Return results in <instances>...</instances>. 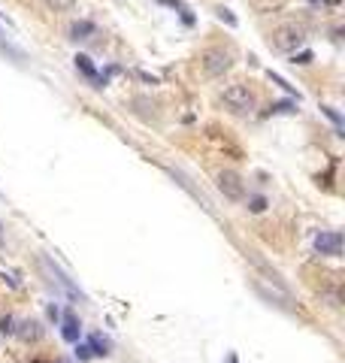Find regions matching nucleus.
Returning <instances> with one entry per match:
<instances>
[{
	"mask_svg": "<svg viewBox=\"0 0 345 363\" xmlns=\"http://www.w3.org/2000/svg\"><path fill=\"white\" fill-rule=\"evenodd\" d=\"M248 209H251V212H263V209H266V197H251V200H248Z\"/></svg>",
	"mask_w": 345,
	"mask_h": 363,
	"instance_id": "obj_18",
	"label": "nucleus"
},
{
	"mask_svg": "<svg viewBox=\"0 0 345 363\" xmlns=\"http://www.w3.org/2000/svg\"><path fill=\"white\" fill-rule=\"evenodd\" d=\"M136 76H139V79H142V82H151V85H158V76H148V73H142V70H139V73H136Z\"/></svg>",
	"mask_w": 345,
	"mask_h": 363,
	"instance_id": "obj_22",
	"label": "nucleus"
},
{
	"mask_svg": "<svg viewBox=\"0 0 345 363\" xmlns=\"http://www.w3.org/2000/svg\"><path fill=\"white\" fill-rule=\"evenodd\" d=\"M91 36H97V24L94 21H73L70 24V40H76V43H82V40H91Z\"/></svg>",
	"mask_w": 345,
	"mask_h": 363,
	"instance_id": "obj_9",
	"label": "nucleus"
},
{
	"mask_svg": "<svg viewBox=\"0 0 345 363\" xmlns=\"http://www.w3.org/2000/svg\"><path fill=\"white\" fill-rule=\"evenodd\" d=\"M321 112H324V115H327V118H330V121L336 124V130H342V115L336 112V109H333V106H321Z\"/></svg>",
	"mask_w": 345,
	"mask_h": 363,
	"instance_id": "obj_16",
	"label": "nucleus"
},
{
	"mask_svg": "<svg viewBox=\"0 0 345 363\" xmlns=\"http://www.w3.org/2000/svg\"><path fill=\"white\" fill-rule=\"evenodd\" d=\"M303 43H306V27L297 24V21H288V24L276 27L273 36H270V46L276 52H297Z\"/></svg>",
	"mask_w": 345,
	"mask_h": 363,
	"instance_id": "obj_1",
	"label": "nucleus"
},
{
	"mask_svg": "<svg viewBox=\"0 0 345 363\" xmlns=\"http://www.w3.org/2000/svg\"><path fill=\"white\" fill-rule=\"evenodd\" d=\"M218 18H221V21H227L230 27H233V24H236V18H233V15H230V9H224V6L218 9Z\"/></svg>",
	"mask_w": 345,
	"mask_h": 363,
	"instance_id": "obj_20",
	"label": "nucleus"
},
{
	"mask_svg": "<svg viewBox=\"0 0 345 363\" xmlns=\"http://www.w3.org/2000/svg\"><path fill=\"white\" fill-rule=\"evenodd\" d=\"M221 100H224V106H227L233 115H248V112H254V94H251L248 85H242V82L227 85L224 94H221Z\"/></svg>",
	"mask_w": 345,
	"mask_h": 363,
	"instance_id": "obj_2",
	"label": "nucleus"
},
{
	"mask_svg": "<svg viewBox=\"0 0 345 363\" xmlns=\"http://www.w3.org/2000/svg\"><path fill=\"white\" fill-rule=\"evenodd\" d=\"M76 357H79V360H91V348H88V342H85V345L76 342Z\"/></svg>",
	"mask_w": 345,
	"mask_h": 363,
	"instance_id": "obj_19",
	"label": "nucleus"
},
{
	"mask_svg": "<svg viewBox=\"0 0 345 363\" xmlns=\"http://www.w3.org/2000/svg\"><path fill=\"white\" fill-rule=\"evenodd\" d=\"M49 318H52V321H58V318H61V312H58V306H49Z\"/></svg>",
	"mask_w": 345,
	"mask_h": 363,
	"instance_id": "obj_23",
	"label": "nucleus"
},
{
	"mask_svg": "<svg viewBox=\"0 0 345 363\" xmlns=\"http://www.w3.org/2000/svg\"><path fill=\"white\" fill-rule=\"evenodd\" d=\"M291 64H312V52H300V55H294Z\"/></svg>",
	"mask_w": 345,
	"mask_h": 363,
	"instance_id": "obj_21",
	"label": "nucleus"
},
{
	"mask_svg": "<svg viewBox=\"0 0 345 363\" xmlns=\"http://www.w3.org/2000/svg\"><path fill=\"white\" fill-rule=\"evenodd\" d=\"M79 333H82L79 318H76L73 312H67V315H64V324H61V336H64L67 342H79Z\"/></svg>",
	"mask_w": 345,
	"mask_h": 363,
	"instance_id": "obj_10",
	"label": "nucleus"
},
{
	"mask_svg": "<svg viewBox=\"0 0 345 363\" xmlns=\"http://www.w3.org/2000/svg\"><path fill=\"white\" fill-rule=\"evenodd\" d=\"M254 287H257V294H263L273 306H279V309H285V312H294V300H291V294H288L285 287H266L260 278L254 281Z\"/></svg>",
	"mask_w": 345,
	"mask_h": 363,
	"instance_id": "obj_7",
	"label": "nucleus"
},
{
	"mask_svg": "<svg viewBox=\"0 0 345 363\" xmlns=\"http://www.w3.org/2000/svg\"><path fill=\"white\" fill-rule=\"evenodd\" d=\"M315 251L327 254V258H339L342 254V233L339 230H321L315 236Z\"/></svg>",
	"mask_w": 345,
	"mask_h": 363,
	"instance_id": "obj_6",
	"label": "nucleus"
},
{
	"mask_svg": "<svg viewBox=\"0 0 345 363\" xmlns=\"http://www.w3.org/2000/svg\"><path fill=\"white\" fill-rule=\"evenodd\" d=\"M270 79H273V82H276L279 88H285L288 94H294V97H297V103H300V91H297V88H294V85H291L288 79H282V76H279V73H273V70H270Z\"/></svg>",
	"mask_w": 345,
	"mask_h": 363,
	"instance_id": "obj_15",
	"label": "nucleus"
},
{
	"mask_svg": "<svg viewBox=\"0 0 345 363\" xmlns=\"http://www.w3.org/2000/svg\"><path fill=\"white\" fill-rule=\"evenodd\" d=\"M215 185H218V191H221L227 200H233V203L245 200V179H242L236 170H221Z\"/></svg>",
	"mask_w": 345,
	"mask_h": 363,
	"instance_id": "obj_4",
	"label": "nucleus"
},
{
	"mask_svg": "<svg viewBox=\"0 0 345 363\" xmlns=\"http://www.w3.org/2000/svg\"><path fill=\"white\" fill-rule=\"evenodd\" d=\"M200 64H203V73L206 76H224V73L233 67V55H230L227 49H206L200 55Z\"/></svg>",
	"mask_w": 345,
	"mask_h": 363,
	"instance_id": "obj_3",
	"label": "nucleus"
},
{
	"mask_svg": "<svg viewBox=\"0 0 345 363\" xmlns=\"http://www.w3.org/2000/svg\"><path fill=\"white\" fill-rule=\"evenodd\" d=\"M76 70H79L82 76H88L91 82H97V70H94V64H91L88 55H76Z\"/></svg>",
	"mask_w": 345,
	"mask_h": 363,
	"instance_id": "obj_12",
	"label": "nucleus"
},
{
	"mask_svg": "<svg viewBox=\"0 0 345 363\" xmlns=\"http://www.w3.org/2000/svg\"><path fill=\"white\" fill-rule=\"evenodd\" d=\"M40 264H43V270H46V272L52 275V281H58V287L64 290L67 297H73V300H82V290H79V287H76V284H73V281L67 278V272H64L61 267H55V264H52L49 258H40Z\"/></svg>",
	"mask_w": 345,
	"mask_h": 363,
	"instance_id": "obj_5",
	"label": "nucleus"
},
{
	"mask_svg": "<svg viewBox=\"0 0 345 363\" xmlns=\"http://www.w3.org/2000/svg\"><path fill=\"white\" fill-rule=\"evenodd\" d=\"M12 336H18V339H24V342H40V339H43V327H40V321H21V324L15 327Z\"/></svg>",
	"mask_w": 345,
	"mask_h": 363,
	"instance_id": "obj_8",
	"label": "nucleus"
},
{
	"mask_svg": "<svg viewBox=\"0 0 345 363\" xmlns=\"http://www.w3.org/2000/svg\"><path fill=\"white\" fill-rule=\"evenodd\" d=\"M270 112H273V115H291V112H297V103H291V100H279V103L270 106Z\"/></svg>",
	"mask_w": 345,
	"mask_h": 363,
	"instance_id": "obj_14",
	"label": "nucleus"
},
{
	"mask_svg": "<svg viewBox=\"0 0 345 363\" xmlns=\"http://www.w3.org/2000/svg\"><path fill=\"white\" fill-rule=\"evenodd\" d=\"M46 6L52 12H73L76 9V0H46Z\"/></svg>",
	"mask_w": 345,
	"mask_h": 363,
	"instance_id": "obj_13",
	"label": "nucleus"
},
{
	"mask_svg": "<svg viewBox=\"0 0 345 363\" xmlns=\"http://www.w3.org/2000/svg\"><path fill=\"white\" fill-rule=\"evenodd\" d=\"M88 348H91V357H106L112 351V342L103 333H91L88 336Z\"/></svg>",
	"mask_w": 345,
	"mask_h": 363,
	"instance_id": "obj_11",
	"label": "nucleus"
},
{
	"mask_svg": "<svg viewBox=\"0 0 345 363\" xmlns=\"http://www.w3.org/2000/svg\"><path fill=\"white\" fill-rule=\"evenodd\" d=\"M0 333H9V336H12V333H15V318L6 315L3 321H0Z\"/></svg>",
	"mask_w": 345,
	"mask_h": 363,
	"instance_id": "obj_17",
	"label": "nucleus"
},
{
	"mask_svg": "<svg viewBox=\"0 0 345 363\" xmlns=\"http://www.w3.org/2000/svg\"><path fill=\"white\" fill-rule=\"evenodd\" d=\"M227 363H236V354H230V357H227Z\"/></svg>",
	"mask_w": 345,
	"mask_h": 363,
	"instance_id": "obj_24",
	"label": "nucleus"
}]
</instances>
